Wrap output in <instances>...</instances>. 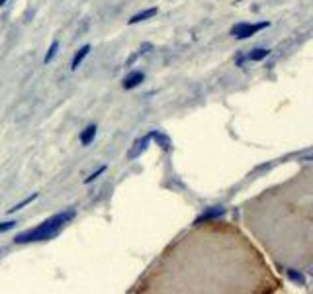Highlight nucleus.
<instances>
[{
  "label": "nucleus",
  "mask_w": 313,
  "mask_h": 294,
  "mask_svg": "<svg viewBox=\"0 0 313 294\" xmlns=\"http://www.w3.org/2000/svg\"><path fill=\"white\" fill-rule=\"evenodd\" d=\"M143 81H145V75H143L141 71H133V73H129V75L124 79V88H125V90H131V88L139 86Z\"/></svg>",
  "instance_id": "4"
},
{
  "label": "nucleus",
  "mask_w": 313,
  "mask_h": 294,
  "mask_svg": "<svg viewBox=\"0 0 313 294\" xmlns=\"http://www.w3.org/2000/svg\"><path fill=\"white\" fill-rule=\"evenodd\" d=\"M4 2H6V0H0V6H2V4H4Z\"/></svg>",
  "instance_id": "17"
},
{
  "label": "nucleus",
  "mask_w": 313,
  "mask_h": 294,
  "mask_svg": "<svg viewBox=\"0 0 313 294\" xmlns=\"http://www.w3.org/2000/svg\"><path fill=\"white\" fill-rule=\"evenodd\" d=\"M57 51H59V41H53V43H51V47H49V51H47V55H45V63H51V61H53V57L57 55Z\"/></svg>",
  "instance_id": "11"
},
{
  "label": "nucleus",
  "mask_w": 313,
  "mask_h": 294,
  "mask_svg": "<svg viewBox=\"0 0 313 294\" xmlns=\"http://www.w3.org/2000/svg\"><path fill=\"white\" fill-rule=\"evenodd\" d=\"M104 171H106V167H100V169H98V171H94V173H92L90 177H86V179H84V182H86V184H88V182H92V180H94V179H96L98 175H102Z\"/></svg>",
  "instance_id": "15"
},
{
  "label": "nucleus",
  "mask_w": 313,
  "mask_h": 294,
  "mask_svg": "<svg viewBox=\"0 0 313 294\" xmlns=\"http://www.w3.org/2000/svg\"><path fill=\"white\" fill-rule=\"evenodd\" d=\"M96 130H98L96 126H88V128L80 133V143H82V145H90V141H92L94 135H96Z\"/></svg>",
  "instance_id": "9"
},
{
  "label": "nucleus",
  "mask_w": 313,
  "mask_h": 294,
  "mask_svg": "<svg viewBox=\"0 0 313 294\" xmlns=\"http://www.w3.org/2000/svg\"><path fill=\"white\" fill-rule=\"evenodd\" d=\"M88 53H90V45L86 43V45H82V47L78 49V51H77V55L73 57V63H71V69H73V71H77V69H78V65H80V63L84 61V57H86Z\"/></svg>",
  "instance_id": "7"
},
{
  "label": "nucleus",
  "mask_w": 313,
  "mask_h": 294,
  "mask_svg": "<svg viewBox=\"0 0 313 294\" xmlns=\"http://www.w3.org/2000/svg\"><path fill=\"white\" fill-rule=\"evenodd\" d=\"M12 228H16V222H4V224H0V233H2V231H8V229H12Z\"/></svg>",
  "instance_id": "16"
},
{
  "label": "nucleus",
  "mask_w": 313,
  "mask_h": 294,
  "mask_svg": "<svg viewBox=\"0 0 313 294\" xmlns=\"http://www.w3.org/2000/svg\"><path fill=\"white\" fill-rule=\"evenodd\" d=\"M268 53H270V49L258 47V49H254V51H250V53H249V61H260V59L268 57Z\"/></svg>",
  "instance_id": "10"
},
{
  "label": "nucleus",
  "mask_w": 313,
  "mask_h": 294,
  "mask_svg": "<svg viewBox=\"0 0 313 294\" xmlns=\"http://www.w3.org/2000/svg\"><path fill=\"white\" fill-rule=\"evenodd\" d=\"M223 214H225V210H223V208H207L203 214H200V216L194 220V224H196V226H200L202 222H210V220L219 218V216H223Z\"/></svg>",
  "instance_id": "5"
},
{
  "label": "nucleus",
  "mask_w": 313,
  "mask_h": 294,
  "mask_svg": "<svg viewBox=\"0 0 313 294\" xmlns=\"http://www.w3.org/2000/svg\"><path fill=\"white\" fill-rule=\"evenodd\" d=\"M35 198H37V194H31V196H28V198H24V200H22V202H20V204H16V206H12V208H10V210H8V212H10V214H12V212H16V210H22V208H24V206H26V204H30V202H33V200H35Z\"/></svg>",
  "instance_id": "12"
},
{
  "label": "nucleus",
  "mask_w": 313,
  "mask_h": 294,
  "mask_svg": "<svg viewBox=\"0 0 313 294\" xmlns=\"http://www.w3.org/2000/svg\"><path fill=\"white\" fill-rule=\"evenodd\" d=\"M286 273H288V277H290L294 282H299V284H303V282H305V278H303V275H301V273H296L294 269H288Z\"/></svg>",
  "instance_id": "14"
},
{
  "label": "nucleus",
  "mask_w": 313,
  "mask_h": 294,
  "mask_svg": "<svg viewBox=\"0 0 313 294\" xmlns=\"http://www.w3.org/2000/svg\"><path fill=\"white\" fill-rule=\"evenodd\" d=\"M149 49H153V43H143V45L139 47V51H137V53H135V55H133V57L129 59V63H127V65H131V63H133V61H135V59H137L139 55H145V53L149 51Z\"/></svg>",
  "instance_id": "13"
},
{
  "label": "nucleus",
  "mask_w": 313,
  "mask_h": 294,
  "mask_svg": "<svg viewBox=\"0 0 313 294\" xmlns=\"http://www.w3.org/2000/svg\"><path fill=\"white\" fill-rule=\"evenodd\" d=\"M268 26H270L268 22H258V24H247V22H241V24H235V26L231 28V35H233V37H237V39H247V37L254 35L256 32L265 30V28H268Z\"/></svg>",
  "instance_id": "2"
},
{
  "label": "nucleus",
  "mask_w": 313,
  "mask_h": 294,
  "mask_svg": "<svg viewBox=\"0 0 313 294\" xmlns=\"http://www.w3.org/2000/svg\"><path fill=\"white\" fill-rule=\"evenodd\" d=\"M156 12V8H149V10H143V12H139V14H135V16H131L129 20H127V24L129 26H133V24H139V22H143V20H149V18H153Z\"/></svg>",
  "instance_id": "8"
},
{
  "label": "nucleus",
  "mask_w": 313,
  "mask_h": 294,
  "mask_svg": "<svg viewBox=\"0 0 313 294\" xmlns=\"http://www.w3.org/2000/svg\"><path fill=\"white\" fill-rule=\"evenodd\" d=\"M149 141H151V133H147V135H143V137H139V139H135V143H133V147L129 149V153H127V159H137V157H141V153H145L147 151V147H149Z\"/></svg>",
  "instance_id": "3"
},
{
  "label": "nucleus",
  "mask_w": 313,
  "mask_h": 294,
  "mask_svg": "<svg viewBox=\"0 0 313 294\" xmlns=\"http://www.w3.org/2000/svg\"><path fill=\"white\" fill-rule=\"evenodd\" d=\"M151 139H155V141H156V145H161L165 151H169L171 147H172V141H171V137H169L167 133H161V131H151Z\"/></svg>",
  "instance_id": "6"
},
{
  "label": "nucleus",
  "mask_w": 313,
  "mask_h": 294,
  "mask_svg": "<svg viewBox=\"0 0 313 294\" xmlns=\"http://www.w3.org/2000/svg\"><path fill=\"white\" fill-rule=\"evenodd\" d=\"M75 210H65V212H59L55 216H51L49 220L41 222L37 228L33 229H26L22 233H18L14 237L16 243H30V241H47V239H53L55 235H59V231L63 229L65 224H69L73 218H75Z\"/></svg>",
  "instance_id": "1"
}]
</instances>
